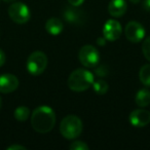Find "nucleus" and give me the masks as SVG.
I'll return each instance as SVG.
<instances>
[{
	"label": "nucleus",
	"instance_id": "1a4fd4ad",
	"mask_svg": "<svg viewBox=\"0 0 150 150\" xmlns=\"http://www.w3.org/2000/svg\"><path fill=\"white\" fill-rule=\"evenodd\" d=\"M129 122L136 127H146L150 122V112L145 109H136L129 114Z\"/></svg>",
	"mask_w": 150,
	"mask_h": 150
},
{
	"label": "nucleus",
	"instance_id": "bb28decb",
	"mask_svg": "<svg viewBox=\"0 0 150 150\" xmlns=\"http://www.w3.org/2000/svg\"><path fill=\"white\" fill-rule=\"evenodd\" d=\"M3 1L6 3H13V2H15L16 0H3Z\"/></svg>",
	"mask_w": 150,
	"mask_h": 150
},
{
	"label": "nucleus",
	"instance_id": "393cba45",
	"mask_svg": "<svg viewBox=\"0 0 150 150\" xmlns=\"http://www.w3.org/2000/svg\"><path fill=\"white\" fill-rule=\"evenodd\" d=\"M105 41H106L105 37H104V38H99V39H98V44H101V45H104Z\"/></svg>",
	"mask_w": 150,
	"mask_h": 150
},
{
	"label": "nucleus",
	"instance_id": "aec40b11",
	"mask_svg": "<svg viewBox=\"0 0 150 150\" xmlns=\"http://www.w3.org/2000/svg\"><path fill=\"white\" fill-rule=\"evenodd\" d=\"M95 68H96V67H95ZM96 73L99 75V76H101V77H105V76L107 75V73H108V70H107L105 67L99 66L96 68Z\"/></svg>",
	"mask_w": 150,
	"mask_h": 150
},
{
	"label": "nucleus",
	"instance_id": "a211bd4d",
	"mask_svg": "<svg viewBox=\"0 0 150 150\" xmlns=\"http://www.w3.org/2000/svg\"><path fill=\"white\" fill-rule=\"evenodd\" d=\"M142 52H143V54L146 58V60L150 62V36L146 38L142 43Z\"/></svg>",
	"mask_w": 150,
	"mask_h": 150
},
{
	"label": "nucleus",
	"instance_id": "b1692460",
	"mask_svg": "<svg viewBox=\"0 0 150 150\" xmlns=\"http://www.w3.org/2000/svg\"><path fill=\"white\" fill-rule=\"evenodd\" d=\"M143 8L145 9L146 11H150V0H144Z\"/></svg>",
	"mask_w": 150,
	"mask_h": 150
},
{
	"label": "nucleus",
	"instance_id": "7ed1b4c3",
	"mask_svg": "<svg viewBox=\"0 0 150 150\" xmlns=\"http://www.w3.org/2000/svg\"><path fill=\"white\" fill-rule=\"evenodd\" d=\"M82 121L76 115H68L64 117L60 123V132L64 138L73 140L80 136L82 132Z\"/></svg>",
	"mask_w": 150,
	"mask_h": 150
},
{
	"label": "nucleus",
	"instance_id": "ddd939ff",
	"mask_svg": "<svg viewBox=\"0 0 150 150\" xmlns=\"http://www.w3.org/2000/svg\"><path fill=\"white\" fill-rule=\"evenodd\" d=\"M63 29H64V25L58 18H50L45 23V30L48 34L52 36H58L59 34L62 33Z\"/></svg>",
	"mask_w": 150,
	"mask_h": 150
},
{
	"label": "nucleus",
	"instance_id": "2eb2a0df",
	"mask_svg": "<svg viewBox=\"0 0 150 150\" xmlns=\"http://www.w3.org/2000/svg\"><path fill=\"white\" fill-rule=\"evenodd\" d=\"M140 81L145 86H150V65L146 64L139 71Z\"/></svg>",
	"mask_w": 150,
	"mask_h": 150
},
{
	"label": "nucleus",
	"instance_id": "6ab92c4d",
	"mask_svg": "<svg viewBox=\"0 0 150 150\" xmlns=\"http://www.w3.org/2000/svg\"><path fill=\"white\" fill-rule=\"evenodd\" d=\"M71 150H88V146L82 141H74L69 146Z\"/></svg>",
	"mask_w": 150,
	"mask_h": 150
},
{
	"label": "nucleus",
	"instance_id": "f257e3e1",
	"mask_svg": "<svg viewBox=\"0 0 150 150\" xmlns=\"http://www.w3.org/2000/svg\"><path fill=\"white\" fill-rule=\"evenodd\" d=\"M31 125L34 131L39 134H46L54 129L56 125V114L48 106H39L33 111Z\"/></svg>",
	"mask_w": 150,
	"mask_h": 150
},
{
	"label": "nucleus",
	"instance_id": "dca6fc26",
	"mask_svg": "<svg viewBox=\"0 0 150 150\" xmlns=\"http://www.w3.org/2000/svg\"><path fill=\"white\" fill-rule=\"evenodd\" d=\"M15 118L19 121H25L30 116V109L26 106H20L15 110Z\"/></svg>",
	"mask_w": 150,
	"mask_h": 150
},
{
	"label": "nucleus",
	"instance_id": "f8f14e48",
	"mask_svg": "<svg viewBox=\"0 0 150 150\" xmlns=\"http://www.w3.org/2000/svg\"><path fill=\"white\" fill-rule=\"evenodd\" d=\"M127 5L125 0H111L108 4V13L114 18L122 17L125 13Z\"/></svg>",
	"mask_w": 150,
	"mask_h": 150
},
{
	"label": "nucleus",
	"instance_id": "4be33fe9",
	"mask_svg": "<svg viewBox=\"0 0 150 150\" xmlns=\"http://www.w3.org/2000/svg\"><path fill=\"white\" fill-rule=\"evenodd\" d=\"M5 60H6V57H5V54L3 52V50H1V48H0V67L4 65Z\"/></svg>",
	"mask_w": 150,
	"mask_h": 150
},
{
	"label": "nucleus",
	"instance_id": "4468645a",
	"mask_svg": "<svg viewBox=\"0 0 150 150\" xmlns=\"http://www.w3.org/2000/svg\"><path fill=\"white\" fill-rule=\"evenodd\" d=\"M135 102L139 107H146L150 104V92L146 88L140 90L135 97Z\"/></svg>",
	"mask_w": 150,
	"mask_h": 150
},
{
	"label": "nucleus",
	"instance_id": "20e7f679",
	"mask_svg": "<svg viewBox=\"0 0 150 150\" xmlns=\"http://www.w3.org/2000/svg\"><path fill=\"white\" fill-rule=\"evenodd\" d=\"M27 70L33 76L42 74L47 66V57L40 50L33 52L27 60Z\"/></svg>",
	"mask_w": 150,
	"mask_h": 150
},
{
	"label": "nucleus",
	"instance_id": "f03ea898",
	"mask_svg": "<svg viewBox=\"0 0 150 150\" xmlns=\"http://www.w3.org/2000/svg\"><path fill=\"white\" fill-rule=\"evenodd\" d=\"M95 79L94 75L86 69H76L69 75L67 84L73 92H83L93 86Z\"/></svg>",
	"mask_w": 150,
	"mask_h": 150
},
{
	"label": "nucleus",
	"instance_id": "0eeeda50",
	"mask_svg": "<svg viewBox=\"0 0 150 150\" xmlns=\"http://www.w3.org/2000/svg\"><path fill=\"white\" fill-rule=\"evenodd\" d=\"M145 29H144L143 25L138 22L132 21L127 24L125 28V34L127 40L133 43H139L145 37Z\"/></svg>",
	"mask_w": 150,
	"mask_h": 150
},
{
	"label": "nucleus",
	"instance_id": "6e6552de",
	"mask_svg": "<svg viewBox=\"0 0 150 150\" xmlns=\"http://www.w3.org/2000/svg\"><path fill=\"white\" fill-rule=\"evenodd\" d=\"M122 28L116 20H108L103 27V37L108 41H115L121 36Z\"/></svg>",
	"mask_w": 150,
	"mask_h": 150
},
{
	"label": "nucleus",
	"instance_id": "5701e85b",
	"mask_svg": "<svg viewBox=\"0 0 150 150\" xmlns=\"http://www.w3.org/2000/svg\"><path fill=\"white\" fill-rule=\"evenodd\" d=\"M7 150H26V147H24V146H21V145H11V146H8V147L6 148Z\"/></svg>",
	"mask_w": 150,
	"mask_h": 150
},
{
	"label": "nucleus",
	"instance_id": "cd10ccee",
	"mask_svg": "<svg viewBox=\"0 0 150 150\" xmlns=\"http://www.w3.org/2000/svg\"><path fill=\"white\" fill-rule=\"evenodd\" d=\"M2 107V100H1V97H0V109Z\"/></svg>",
	"mask_w": 150,
	"mask_h": 150
},
{
	"label": "nucleus",
	"instance_id": "f3484780",
	"mask_svg": "<svg viewBox=\"0 0 150 150\" xmlns=\"http://www.w3.org/2000/svg\"><path fill=\"white\" fill-rule=\"evenodd\" d=\"M93 88H94L95 93L98 95H105L108 92V83H107L105 80L103 79H99L97 81H94L93 83Z\"/></svg>",
	"mask_w": 150,
	"mask_h": 150
},
{
	"label": "nucleus",
	"instance_id": "423d86ee",
	"mask_svg": "<svg viewBox=\"0 0 150 150\" xmlns=\"http://www.w3.org/2000/svg\"><path fill=\"white\" fill-rule=\"evenodd\" d=\"M8 16L15 23L25 24L31 18V13L23 2H13L8 7Z\"/></svg>",
	"mask_w": 150,
	"mask_h": 150
},
{
	"label": "nucleus",
	"instance_id": "9d476101",
	"mask_svg": "<svg viewBox=\"0 0 150 150\" xmlns=\"http://www.w3.org/2000/svg\"><path fill=\"white\" fill-rule=\"evenodd\" d=\"M19 88V79L13 74H2L0 75V93L9 94L15 92Z\"/></svg>",
	"mask_w": 150,
	"mask_h": 150
},
{
	"label": "nucleus",
	"instance_id": "a878e982",
	"mask_svg": "<svg viewBox=\"0 0 150 150\" xmlns=\"http://www.w3.org/2000/svg\"><path fill=\"white\" fill-rule=\"evenodd\" d=\"M129 1H131L132 3H134V4H137V3H139L141 0H129Z\"/></svg>",
	"mask_w": 150,
	"mask_h": 150
},
{
	"label": "nucleus",
	"instance_id": "39448f33",
	"mask_svg": "<svg viewBox=\"0 0 150 150\" xmlns=\"http://www.w3.org/2000/svg\"><path fill=\"white\" fill-rule=\"evenodd\" d=\"M79 62L86 68H95L98 66L100 61V54L95 46L86 44L83 45L78 54Z\"/></svg>",
	"mask_w": 150,
	"mask_h": 150
},
{
	"label": "nucleus",
	"instance_id": "9b49d317",
	"mask_svg": "<svg viewBox=\"0 0 150 150\" xmlns=\"http://www.w3.org/2000/svg\"><path fill=\"white\" fill-rule=\"evenodd\" d=\"M64 18L69 23L80 25L83 23L84 19H86V15L83 13V11H81V9H77L76 6H72L65 9Z\"/></svg>",
	"mask_w": 150,
	"mask_h": 150
},
{
	"label": "nucleus",
	"instance_id": "412c9836",
	"mask_svg": "<svg viewBox=\"0 0 150 150\" xmlns=\"http://www.w3.org/2000/svg\"><path fill=\"white\" fill-rule=\"evenodd\" d=\"M67 1H68L71 6H76V7L80 6L84 2V0H67Z\"/></svg>",
	"mask_w": 150,
	"mask_h": 150
}]
</instances>
